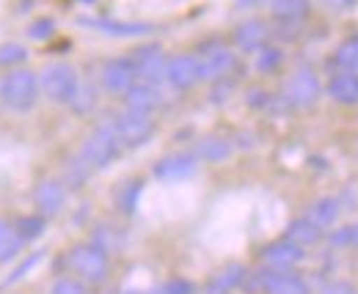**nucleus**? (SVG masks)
<instances>
[{"mask_svg":"<svg viewBox=\"0 0 358 294\" xmlns=\"http://www.w3.org/2000/svg\"><path fill=\"white\" fill-rule=\"evenodd\" d=\"M42 96V85H39V75L31 72V69H8L0 80V99L8 110H17V113H28L36 108Z\"/></svg>","mask_w":358,"mask_h":294,"instance_id":"1","label":"nucleus"},{"mask_svg":"<svg viewBox=\"0 0 358 294\" xmlns=\"http://www.w3.org/2000/svg\"><path fill=\"white\" fill-rule=\"evenodd\" d=\"M122 149H124V146H122V140H119L113 124L105 122V124H99L89 138L83 140L78 157H80L91 170H102V168H108V166L122 154Z\"/></svg>","mask_w":358,"mask_h":294,"instance_id":"2","label":"nucleus"},{"mask_svg":"<svg viewBox=\"0 0 358 294\" xmlns=\"http://www.w3.org/2000/svg\"><path fill=\"white\" fill-rule=\"evenodd\" d=\"M39 85H42V94L52 105H69L78 85H80V75L72 64L66 61H55V64H47L39 75Z\"/></svg>","mask_w":358,"mask_h":294,"instance_id":"3","label":"nucleus"},{"mask_svg":"<svg viewBox=\"0 0 358 294\" xmlns=\"http://www.w3.org/2000/svg\"><path fill=\"white\" fill-rule=\"evenodd\" d=\"M110 124H113V129H116V135H119V140H122L124 149L143 146L155 135V129H157L152 113H141V110H130V108H124L122 113H116L110 119Z\"/></svg>","mask_w":358,"mask_h":294,"instance_id":"4","label":"nucleus"},{"mask_svg":"<svg viewBox=\"0 0 358 294\" xmlns=\"http://www.w3.org/2000/svg\"><path fill=\"white\" fill-rule=\"evenodd\" d=\"M78 25L91 28L110 39H141L155 31L152 22H127V20H110V17H78Z\"/></svg>","mask_w":358,"mask_h":294,"instance_id":"5","label":"nucleus"},{"mask_svg":"<svg viewBox=\"0 0 358 294\" xmlns=\"http://www.w3.org/2000/svg\"><path fill=\"white\" fill-rule=\"evenodd\" d=\"M69 264L89 284H102L108 278V251H102L99 245H80V248H75V251L69 253Z\"/></svg>","mask_w":358,"mask_h":294,"instance_id":"6","label":"nucleus"},{"mask_svg":"<svg viewBox=\"0 0 358 294\" xmlns=\"http://www.w3.org/2000/svg\"><path fill=\"white\" fill-rule=\"evenodd\" d=\"M99 83L108 94L113 96H124L135 83H138V72H135V64L130 55H122V58H110L102 64V72H99Z\"/></svg>","mask_w":358,"mask_h":294,"instance_id":"7","label":"nucleus"},{"mask_svg":"<svg viewBox=\"0 0 358 294\" xmlns=\"http://www.w3.org/2000/svg\"><path fill=\"white\" fill-rule=\"evenodd\" d=\"M133 64L138 72V80L146 83H166V66H169V55L163 52L160 44H141L138 50H133Z\"/></svg>","mask_w":358,"mask_h":294,"instance_id":"8","label":"nucleus"},{"mask_svg":"<svg viewBox=\"0 0 358 294\" xmlns=\"http://www.w3.org/2000/svg\"><path fill=\"white\" fill-rule=\"evenodd\" d=\"M322 94V83L320 78L314 75L312 69H298L284 88V99L292 105V108H312L314 102L320 99Z\"/></svg>","mask_w":358,"mask_h":294,"instance_id":"9","label":"nucleus"},{"mask_svg":"<svg viewBox=\"0 0 358 294\" xmlns=\"http://www.w3.org/2000/svg\"><path fill=\"white\" fill-rule=\"evenodd\" d=\"M166 83L171 85L174 91H187L196 83H201V66H199V55L193 52H182L169 58L166 66Z\"/></svg>","mask_w":358,"mask_h":294,"instance_id":"10","label":"nucleus"},{"mask_svg":"<svg viewBox=\"0 0 358 294\" xmlns=\"http://www.w3.org/2000/svg\"><path fill=\"white\" fill-rule=\"evenodd\" d=\"M234 64H237V55L218 44V47H210L207 52L199 55V66H201V80L207 83H218V80H226L231 72H234Z\"/></svg>","mask_w":358,"mask_h":294,"instance_id":"11","label":"nucleus"},{"mask_svg":"<svg viewBox=\"0 0 358 294\" xmlns=\"http://www.w3.org/2000/svg\"><path fill=\"white\" fill-rule=\"evenodd\" d=\"M231 39H234V47L240 50V52H248V55H254V52H259L270 39V28L268 22H262V20H245V22H240L237 28H234V34H231Z\"/></svg>","mask_w":358,"mask_h":294,"instance_id":"12","label":"nucleus"},{"mask_svg":"<svg viewBox=\"0 0 358 294\" xmlns=\"http://www.w3.org/2000/svg\"><path fill=\"white\" fill-rule=\"evenodd\" d=\"M196 168H199L196 154H169L155 166V176L160 182H182V179L193 176Z\"/></svg>","mask_w":358,"mask_h":294,"instance_id":"13","label":"nucleus"},{"mask_svg":"<svg viewBox=\"0 0 358 294\" xmlns=\"http://www.w3.org/2000/svg\"><path fill=\"white\" fill-rule=\"evenodd\" d=\"M34 201H36V207L45 217H55L66 204V187L61 182H55V179H45V182L36 184Z\"/></svg>","mask_w":358,"mask_h":294,"instance_id":"14","label":"nucleus"},{"mask_svg":"<svg viewBox=\"0 0 358 294\" xmlns=\"http://www.w3.org/2000/svg\"><path fill=\"white\" fill-rule=\"evenodd\" d=\"M163 105V94L155 83L138 80V83L124 94V108L130 110H141V113H155Z\"/></svg>","mask_w":358,"mask_h":294,"instance_id":"15","label":"nucleus"},{"mask_svg":"<svg viewBox=\"0 0 358 294\" xmlns=\"http://www.w3.org/2000/svg\"><path fill=\"white\" fill-rule=\"evenodd\" d=\"M303 258V248L289 242V240H281V242H273L262 251V261L268 264L270 270H289L295 267L298 261Z\"/></svg>","mask_w":358,"mask_h":294,"instance_id":"16","label":"nucleus"},{"mask_svg":"<svg viewBox=\"0 0 358 294\" xmlns=\"http://www.w3.org/2000/svg\"><path fill=\"white\" fill-rule=\"evenodd\" d=\"M328 96L336 105H358V72L339 69L328 80Z\"/></svg>","mask_w":358,"mask_h":294,"instance_id":"17","label":"nucleus"},{"mask_svg":"<svg viewBox=\"0 0 358 294\" xmlns=\"http://www.w3.org/2000/svg\"><path fill=\"white\" fill-rule=\"evenodd\" d=\"M265 292L268 294H309V286L303 284V278L292 275V272H284V270H275L265 278Z\"/></svg>","mask_w":358,"mask_h":294,"instance_id":"18","label":"nucleus"},{"mask_svg":"<svg viewBox=\"0 0 358 294\" xmlns=\"http://www.w3.org/2000/svg\"><path fill=\"white\" fill-rule=\"evenodd\" d=\"M309 0H270V14L281 22H298L309 14Z\"/></svg>","mask_w":358,"mask_h":294,"instance_id":"19","label":"nucleus"},{"mask_svg":"<svg viewBox=\"0 0 358 294\" xmlns=\"http://www.w3.org/2000/svg\"><path fill=\"white\" fill-rule=\"evenodd\" d=\"M229 154H231V143L224 138H204L196 146V157L204 163H224Z\"/></svg>","mask_w":358,"mask_h":294,"instance_id":"20","label":"nucleus"},{"mask_svg":"<svg viewBox=\"0 0 358 294\" xmlns=\"http://www.w3.org/2000/svg\"><path fill=\"white\" fill-rule=\"evenodd\" d=\"M243 281H245V267L243 264H231V267H226L224 272L215 275V281L210 284V292L207 294H229L234 292Z\"/></svg>","mask_w":358,"mask_h":294,"instance_id":"21","label":"nucleus"},{"mask_svg":"<svg viewBox=\"0 0 358 294\" xmlns=\"http://www.w3.org/2000/svg\"><path fill=\"white\" fill-rule=\"evenodd\" d=\"M22 237L17 234V228L8 220H0V261H11L22 251Z\"/></svg>","mask_w":358,"mask_h":294,"instance_id":"22","label":"nucleus"},{"mask_svg":"<svg viewBox=\"0 0 358 294\" xmlns=\"http://www.w3.org/2000/svg\"><path fill=\"white\" fill-rule=\"evenodd\" d=\"M320 234H322V228L314 226L309 217H306V220H295V223H289V228H287V240L295 242V245H301V248L314 245V242L320 240Z\"/></svg>","mask_w":358,"mask_h":294,"instance_id":"23","label":"nucleus"},{"mask_svg":"<svg viewBox=\"0 0 358 294\" xmlns=\"http://www.w3.org/2000/svg\"><path fill=\"white\" fill-rule=\"evenodd\" d=\"M141 193H143V182H138V179H130V182L119 184V190H116V207L124 212V214H133L138 201H141Z\"/></svg>","mask_w":358,"mask_h":294,"instance_id":"24","label":"nucleus"},{"mask_svg":"<svg viewBox=\"0 0 358 294\" xmlns=\"http://www.w3.org/2000/svg\"><path fill=\"white\" fill-rule=\"evenodd\" d=\"M66 108H72V113H78V116H89L91 110L96 108V88L91 83H86V80H80L75 96H72V102Z\"/></svg>","mask_w":358,"mask_h":294,"instance_id":"25","label":"nucleus"},{"mask_svg":"<svg viewBox=\"0 0 358 294\" xmlns=\"http://www.w3.org/2000/svg\"><path fill=\"white\" fill-rule=\"evenodd\" d=\"M281 64H284V50H278V47L265 44L259 52H254V69H257L259 75H270V72H275Z\"/></svg>","mask_w":358,"mask_h":294,"instance_id":"26","label":"nucleus"},{"mask_svg":"<svg viewBox=\"0 0 358 294\" xmlns=\"http://www.w3.org/2000/svg\"><path fill=\"white\" fill-rule=\"evenodd\" d=\"M336 217H339V201L336 198H320L309 210V220H312L314 226H320V228L331 226Z\"/></svg>","mask_w":358,"mask_h":294,"instance_id":"27","label":"nucleus"},{"mask_svg":"<svg viewBox=\"0 0 358 294\" xmlns=\"http://www.w3.org/2000/svg\"><path fill=\"white\" fill-rule=\"evenodd\" d=\"M334 61H336V66H339V69L358 72V34L356 36H350L348 42L339 44V50H336Z\"/></svg>","mask_w":358,"mask_h":294,"instance_id":"28","label":"nucleus"},{"mask_svg":"<svg viewBox=\"0 0 358 294\" xmlns=\"http://www.w3.org/2000/svg\"><path fill=\"white\" fill-rule=\"evenodd\" d=\"M14 228H17V234L28 242V240H36V237H42L45 234V214H25V217H20L17 223H14Z\"/></svg>","mask_w":358,"mask_h":294,"instance_id":"29","label":"nucleus"},{"mask_svg":"<svg viewBox=\"0 0 358 294\" xmlns=\"http://www.w3.org/2000/svg\"><path fill=\"white\" fill-rule=\"evenodd\" d=\"M28 61V50L22 47V44H0V66L3 69H17V66H22Z\"/></svg>","mask_w":358,"mask_h":294,"instance_id":"30","label":"nucleus"},{"mask_svg":"<svg viewBox=\"0 0 358 294\" xmlns=\"http://www.w3.org/2000/svg\"><path fill=\"white\" fill-rule=\"evenodd\" d=\"M28 39L31 42H47V39H52V34H55V22L50 20V17H39V20H34L31 25H28Z\"/></svg>","mask_w":358,"mask_h":294,"instance_id":"31","label":"nucleus"},{"mask_svg":"<svg viewBox=\"0 0 358 294\" xmlns=\"http://www.w3.org/2000/svg\"><path fill=\"white\" fill-rule=\"evenodd\" d=\"M42 258H45V253L42 251H36L34 256H28V258H25V261H22V264H20V267H17L6 281H3V286H14V284H20V281H22V278H25V275H28V272L42 261Z\"/></svg>","mask_w":358,"mask_h":294,"instance_id":"32","label":"nucleus"},{"mask_svg":"<svg viewBox=\"0 0 358 294\" xmlns=\"http://www.w3.org/2000/svg\"><path fill=\"white\" fill-rule=\"evenodd\" d=\"M50 294H86V289H83V284L80 281H72V278H61L52 289H50Z\"/></svg>","mask_w":358,"mask_h":294,"instance_id":"33","label":"nucleus"},{"mask_svg":"<svg viewBox=\"0 0 358 294\" xmlns=\"http://www.w3.org/2000/svg\"><path fill=\"white\" fill-rule=\"evenodd\" d=\"M160 294H193V284L190 281H185V278H174V281H169L163 289H157Z\"/></svg>","mask_w":358,"mask_h":294,"instance_id":"34","label":"nucleus"},{"mask_svg":"<svg viewBox=\"0 0 358 294\" xmlns=\"http://www.w3.org/2000/svg\"><path fill=\"white\" fill-rule=\"evenodd\" d=\"M320 294H356V286L348 281H334V284H325Z\"/></svg>","mask_w":358,"mask_h":294,"instance_id":"35","label":"nucleus"},{"mask_svg":"<svg viewBox=\"0 0 358 294\" xmlns=\"http://www.w3.org/2000/svg\"><path fill=\"white\" fill-rule=\"evenodd\" d=\"M353 237H356V226H353V228H342V231H336L331 240H334V245H350Z\"/></svg>","mask_w":358,"mask_h":294,"instance_id":"36","label":"nucleus"},{"mask_svg":"<svg viewBox=\"0 0 358 294\" xmlns=\"http://www.w3.org/2000/svg\"><path fill=\"white\" fill-rule=\"evenodd\" d=\"M353 245H358V226H356V237H353Z\"/></svg>","mask_w":358,"mask_h":294,"instance_id":"37","label":"nucleus"},{"mask_svg":"<svg viewBox=\"0 0 358 294\" xmlns=\"http://www.w3.org/2000/svg\"><path fill=\"white\" fill-rule=\"evenodd\" d=\"M124 294H141V292H133V289H130V292H124Z\"/></svg>","mask_w":358,"mask_h":294,"instance_id":"38","label":"nucleus"}]
</instances>
